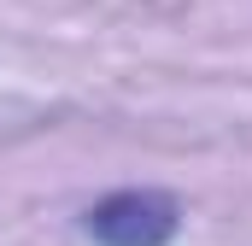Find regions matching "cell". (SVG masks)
Segmentation results:
<instances>
[{
  "mask_svg": "<svg viewBox=\"0 0 252 246\" xmlns=\"http://www.w3.org/2000/svg\"><path fill=\"white\" fill-rule=\"evenodd\" d=\"M88 241L100 246H170L182 229V205L164 187H118L82 217Z\"/></svg>",
  "mask_w": 252,
  "mask_h": 246,
  "instance_id": "cell-1",
  "label": "cell"
}]
</instances>
